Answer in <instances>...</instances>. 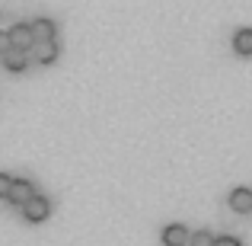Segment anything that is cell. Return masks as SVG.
I'll list each match as a JSON object with an SVG mask.
<instances>
[{
	"instance_id": "cell-6",
	"label": "cell",
	"mask_w": 252,
	"mask_h": 246,
	"mask_svg": "<svg viewBox=\"0 0 252 246\" xmlns=\"http://www.w3.org/2000/svg\"><path fill=\"white\" fill-rule=\"evenodd\" d=\"M32 58H35L38 64H55L58 42H55V38H48V42H35V45H32Z\"/></svg>"
},
{
	"instance_id": "cell-13",
	"label": "cell",
	"mask_w": 252,
	"mask_h": 246,
	"mask_svg": "<svg viewBox=\"0 0 252 246\" xmlns=\"http://www.w3.org/2000/svg\"><path fill=\"white\" fill-rule=\"evenodd\" d=\"M214 246H243V243L236 240V237H217V240H214Z\"/></svg>"
},
{
	"instance_id": "cell-12",
	"label": "cell",
	"mask_w": 252,
	"mask_h": 246,
	"mask_svg": "<svg viewBox=\"0 0 252 246\" xmlns=\"http://www.w3.org/2000/svg\"><path fill=\"white\" fill-rule=\"evenodd\" d=\"M10 48H13V42H10V32H0V58H3Z\"/></svg>"
},
{
	"instance_id": "cell-5",
	"label": "cell",
	"mask_w": 252,
	"mask_h": 246,
	"mask_svg": "<svg viewBox=\"0 0 252 246\" xmlns=\"http://www.w3.org/2000/svg\"><path fill=\"white\" fill-rule=\"evenodd\" d=\"M191 234L182 227V224H169V227H163V246H189Z\"/></svg>"
},
{
	"instance_id": "cell-2",
	"label": "cell",
	"mask_w": 252,
	"mask_h": 246,
	"mask_svg": "<svg viewBox=\"0 0 252 246\" xmlns=\"http://www.w3.org/2000/svg\"><path fill=\"white\" fill-rule=\"evenodd\" d=\"M32 198H35V185H32L29 179H13V189H10V195H6V202L23 208V205L32 202Z\"/></svg>"
},
{
	"instance_id": "cell-8",
	"label": "cell",
	"mask_w": 252,
	"mask_h": 246,
	"mask_svg": "<svg viewBox=\"0 0 252 246\" xmlns=\"http://www.w3.org/2000/svg\"><path fill=\"white\" fill-rule=\"evenodd\" d=\"M233 51L243 58H252V29H240L233 32Z\"/></svg>"
},
{
	"instance_id": "cell-3",
	"label": "cell",
	"mask_w": 252,
	"mask_h": 246,
	"mask_svg": "<svg viewBox=\"0 0 252 246\" xmlns=\"http://www.w3.org/2000/svg\"><path fill=\"white\" fill-rule=\"evenodd\" d=\"M10 42H13V48L29 51L32 45H35V32H32V26H26V23L13 26V29H10Z\"/></svg>"
},
{
	"instance_id": "cell-4",
	"label": "cell",
	"mask_w": 252,
	"mask_h": 246,
	"mask_svg": "<svg viewBox=\"0 0 252 246\" xmlns=\"http://www.w3.org/2000/svg\"><path fill=\"white\" fill-rule=\"evenodd\" d=\"M230 208H233L236 214H249V211H252V189L240 185V189L230 192Z\"/></svg>"
},
{
	"instance_id": "cell-1",
	"label": "cell",
	"mask_w": 252,
	"mask_h": 246,
	"mask_svg": "<svg viewBox=\"0 0 252 246\" xmlns=\"http://www.w3.org/2000/svg\"><path fill=\"white\" fill-rule=\"evenodd\" d=\"M48 211H51V202H48V198H42V195H35L32 202L23 205V214H26V221H29V224H42L45 217H48Z\"/></svg>"
},
{
	"instance_id": "cell-11",
	"label": "cell",
	"mask_w": 252,
	"mask_h": 246,
	"mask_svg": "<svg viewBox=\"0 0 252 246\" xmlns=\"http://www.w3.org/2000/svg\"><path fill=\"white\" fill-rule=\"evenodd\" d=\"M10 189H13V179L6 176V173H0V198L10 195Z\"/></svg>"
},
{
	"instance_id": "cell-7",
	"label": "cell",
	"mask_w": 252,
	"mask_h": 246,
	"mask_svg": "<svg viewBox=\"0 0 252 246\" xmlns=\"http://www.w3.org/2000/svg\"><path fill=\"white\" fill-rule=\"evenodd\" d=\"M26 55H29V51L10 48V51L3 55V68L10 70V74H19V70H26Z\"/></svg>"
},
{
	"instance_id": "cell-9",
	"label": "cell",
	"mask_w": 252,
	"mask_h": 246,
	"mask_svg": "<svg viewBox=\"0 0 252 246\" xmlns=\"http://www.w3.org/2000/svg\"><path fill=\"white\" fill-rule=\"evenodd\" d=\"M32 32H35V42H48V38H55L58 26L51 23V19H35V23H32Z\"/></svg>"
},
{
	"instance_id": "cell-10",
	"label": "cell",
	"mask_w": 252,
	"mask_h": 246,
	"mask_svg": "<svg viewBox=\"0 0 252 246\" xmlns=\"http://www.w3.org/2000/svg\"><path fill=\"white\" fill-rule=\"evenodd\" d=\"M214 240H217V237H211L208 230H195L191 240H189V246H214Z\"/></svg>"
}]
</instances>
